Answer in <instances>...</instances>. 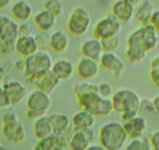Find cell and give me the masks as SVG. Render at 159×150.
Segmentation results:
<instances>
[{
  "label": "cell",
  "mask_w": 159,
  "mask_h": 150,
  "mask_svg": "<svg viewBox=\"0 0 159 150\" xmlns=\"http://www.w3.org/2000/svg\"><path fill=\"white\" fill-rule=\"evenodd\" d=\"M128 139L123 124L117 121L104 124L98 133L99 144L107 150H122L127 144Z\"/></svg>",
  "instance_id": "obj_1"
},
{
  "label": "cell",
  "mask_w": 159,
  "mask_h": 150,
  "mask_svg": "<svg viewBox=\"0 0 159 150\" xmlns=\"http://www.w3.org/2000/svg\"><path fill=\"white\" fill-rule=\"evenodd\" d=\"M24 62L25 66L23 74L29 82L49 72L53 64L52 57L48 51H37L35 53L24 59Z\"/></svg>",
  "instance_id": "obj_2"
},
{
  "label": "cell",
  "mask_w": 159,
  "mask_h": 150,
  "mask_svg": "<svg viewBox=\"0 0 159 150\" xmlns=\"http://www.w3.org/2000/svg\"><path fill=\"white\" fill-rule=\"evenodd\" d=\"M77 99L82 110L87 111L95 117H105L113 112L111 99L103 98L98 93H90Z\"/></svg>",
  "instance_id": "obj_3"
},
{
  "label": "cell",
  "mask_w": 159,
  "mask_h": 150,
  "mask_svg": "<svg viewBox=\"0 0 159 150\" xmlns=\"http://www.w3.org/2000/svg\"><path fill=\"white\" fill-rule=\"evenodd\" d=\"M2 135L8 142L18 144L26 139V131L23 125L20 123L17 115L13 112H6L1 117Z\"/></svg>",
  "instance_id": "obj_4"
},
{
  "label": "cell",
  "mask_w": 159,
  "mask_h": 150,
  "mask_svg": "<svg viewBox=\"0 0 159 150\" xmlns=\"http://www.w3.org/2000/svg\"><path fill=\"white\" fill-rule=\"evenodd\" d=\"M113 111L117 113H123L126 111H138L139 112V105L141 97L136 91L128 88L120 89L113 94L112 98Z\"/></svg>",
  "instance_id": "obj_5"
},
{
  "label": "cell",
  "mask_w": 159,
  "mask_h": 150,
  "mask_svg": "<svg viewBox=\"0 0 159 150\" xmlns=\"http://www.w3.org/2000/svg\"><path fill=\"white\" fill-rule=\"evenodd\" d=\"M92 23L90 12L83 6H77L70 12L66 27L73 35L81 36L89 30Z\"/></svg>",
  "instance_id": "obj_6"
},
{
  "label": "cell",
  "mask_w": 159,
  "mask_h": 150,
  "mask_svg": "<svg viewBox=\"0 0 159 150\" xmlns=\"http://www.w3.org/2000/svg\"><path fill=\"white\" fill-rule=\"evenodd\" d=\"M147 51L144 48L141 37L140 26L133 30L127 37V49L125 52L127 60L132 64L142 62L147 57Z\"/></svg>",
  "instance_id": "obj_7"
},
{
  "label": "cell",
  "mask_w": 159,
  "mask_h": 150,
  "mask_svg": "<svg viewBox=\"0 0 159 150\" xmlns=\"http://www.w3.org/2000/svg\"><path fill=\"white\" fill-rule=\"evenodd\" d=\"M122 25L123 24L112 13L107 14L95 24L93 30L94 36L96 39H104L119 35V33L122 30Z\"/></svg>",
  "instance_id": "obj_8"
},
{
  "label": "cell",
  "mask_w": 159,
  "mask_h": 150,
  "mask_svg": "<svg viewBox=\"0 0 159 150\" xmlns=\"http://www.w3.org/2000/svg\"><path fill=\"white\" fill-rule=\"evenodd\" d=\"M140 0H116L112 5L111 13L122 24H127L134 18Z\"/></svg>",
  "instance_id": "obj_9"
},
{
  "label": "cell",
  "mask_w": 159,
  "mask_h": 150,
  "mask_svg": "<svg viewBox=\"0 0 159 150\" xmlns=\"http://www.w3.org/2000/svg\"><path fill=\"white\" fill-rule=\"evenodd\" d=\"M52 107V98L49 94L34 90L31 92L26 99V110L35 111L47 115L48 110Z\"/></svg>",
  "instance_id": "obj_10"
},
{
  "label": "cell",
  "mask_w": 159,
  "mask_h": 150,
  "mask_svg": "<svg viewBox=\"0 0 159 150\" xmlns=\"http://www.w3.org/2000/svg\"><path fill=\"white\" fill-rule=\"evenodd\" d=\"M100 66L113 74L115 78H121L125 70L123 60L116 52H104L99 60Z\"/></svg>",
  "instance_id": "obj_11"
},
{
  "label": "cell",
  "mask_w": 159,
  "mask_h": 150,
  "mask_svg": "<svg viewBox=\"0 0 159 150\" xmlns=\"http://www.w3.org/2000/svg\"><path fill=\"white\" fill-rule=\"evenodd\" d=\"M7 95L10 107L17 106L20 104L27 94V90L21 82L17 80H9L2 85Z\"/></svg>",
  "instance_id": "obj_12"
},
{
  "label": "cell",
  "mask_w": 159,
  "mask_h": 150,
  "mask_svg": "<svg viewBox=\"0 0 159 150\" xmlns=\"http://www.w3.org/2000/svg\"><path fill=\"white\" fill-rule=\"evenodd\" d=\"M100 64L98 61L88 59V57H82L79 60L76 72L78 77L83 81H91L95 79L100 73Z\"/></svg>",
  "instance_id": "obj_13"
},
{
  "label": "cell",
  "mask_w": 159,
  "mask_h": 150,
  "mask_svg": "<svg viewBox=\"0 0 159 150\" xmlns=\"http://www.w3.org/2000/svg\"><path fill=\"white\" fill-rule=\"evenodd\" d=\"M19 23L7 15H0V40L15 43L18 39Z\"/></svg>",
  "instance_id": "obj_14"
},
{
  "label": "cell",
  "mask_w": 159,
  "mask_h": 150,
  "mask_svg": "<svg viewBox=\"0 0 159 150\" xmlns=\"http://www.w3.org/2000/svg\"><path fill=\"white\" fill-rule=\"evenodd\" d=\"M125 131L127 133L128 138L130 139H136L143 137L144 133L148 129V123L147 120L140 114H138L135 118H133L131 121L126 123H122Z\"/></svg>",
  "instance_id": "obj_15"
},
{
  "label": "cell",
  "mask_w": 159,
  "mask_h": 150,
  "mask_svg": "<svg viewBox=\"0 0 159 150\" xmlns=\"http://www.w3.org/2000/svg\"><path fill=\"white\" fill-rule=\"evenodd\" d=\"M29 83L32 84L35 90H39L47 94H51L60 85L61 81L54 76L52 70H49V72L41 75L40 77L34 79V80H31Z\"/></svg>",
  "instance_id": "obj_16"
},
{
  "label": "cell",
  "mask_w": 159,
  "mask_h": 150,
  "mask_svg": "<svg viewBox=\"0 0 159 150\" xmlns=\"http://www.w3.org/2000/svg\"><path fill=\"white\" fill-rule=\"evenodd\" d=\"M80 49H81V53L84 57H88V59L95 60L98 61L104 53L101 39H96V37L86 39L81 44V48Z\"/></svg>",
  "instance_id": "obj_17"
},
{
  "label": "cell",
  "mask_w": 159,
  "mask_h": 150,
  "mask_svg": "<svg viewBox=\"0 0 159 150\" xmlns=\"http://www.w3.org/2000/svg\"><path fill=\"white\" fill-rule=\"evenodd\" d=\"M70 45L69 34L62 30H53L49 34L48 39V48L54 52H65Z\"/></svg>",
  "instance_id": "obj_18"
},
{
  "label": "cell",
  "mask_w": 159,
  "mask_h": 150,
  "mask_svg": "<svg viewBox=\"0 0 159 150\" xmlns=\"http://www.w3.org/2000/svg\"><path fill=\"white\" fill-rule=\"evenodd\" d=\"M37 51L39 48L32 34L27 36H18L15 41V52L24 59L35 53Z\"/></svg>",
  "instance_id": "obj_19"
},
{
  "label": "cell",
  "mask_w": 159,
  "mask_h": 150,
  "mask_svg": "<svg viewBox=\"0 0 159 150\" xmlns=\"http://www.w3.org/2000/svg\"><path fill=\"white\" fill-rule=\"evenodd\" d=\"M52 72L61 82L70 79L75 74L76 68L72 61L66 59H61L54 61L52 66Z\"/></svg>",
  "instance_id": "obj_20"
},
{
  "label": "cell",
  "mask_w": 159,
  "mask_h": 150,
  "mask_svg": "<svg viewBox=\"0 0 159 150\" xmlns=\"http://www.w3.org/2000/svg\"><path fill=\"white\" fill-rule=\"evenodd\" d=\"M10 12L16 21L26 22L32 15V6L26 0H17L11 5Z\"/></svg>",
  "instance_id": "obj_21"
},
{
  "label": "cell",
  "mask_w": 159,
  "mask_h": 150,
  "mask_svg": "<svg viewBox=\"0 0 159 150\" xmlns=\"http://www.w3.org/2000/svg\"><path fill=\"white\" fill-rule=\"evenodd\" d=\"M33 23L41 32L51 31L57 24V17L48 10L43 9L33 16Z\"/></svg>",
  "instance_id": "obj_22"
},
{
  "label": "cell",
  "mask_w": 159,
  "mask_h": 150,
  "mask_svg": "<svg viewBox=\"0 0 159 150\" xmlns=\"http://www.w3.org/2000/svg\"><path fill=\"white\" fill-rule=\"evenodd\" d=\"M96 122V117L87 111L81 110L77 112L70 120V124L75 131H82L93 128Z\"/></svg>",
  "instance_id": "obj_23"
},
{
  "label": "cell",
  "mask_w": 159,
  "mask_h": 150,
  "mask_svg": "<svg viewBox=\"0 0 159 150\" xmlns=\"http://www.w3.org/2000/svg\"><path fill=\"white\" fill-rule=\"evenodd\" d=\"M33 134L37 140H41L44 138H48L49 136L53 135L52 127L49 121V116L44 115L43 117L39 118L33 123Z\"/></svg>",
  "instance_id": "obj_24"
},
{
  "label": "cell",
  "mask_w": 159,
  "mask_h": 150,
  "mask_svg": "<svg viewBox=\"0 0 159 150\" xmlns=\"http://www.w3.org/2000/svg\"><path fill=\"white\" fill-rule=\"evenodd\" d=\"M141 30V37L142 41H143L144 48L147 51V52L153 51L154 48H157L159 43V34L155 30L151 24L145 26H140Z\"/></svg>",
  "instance_id": "obj_25"
},
{
  "label": "cell",
  "mask_w": 159,
  "mask_h": 150,
  "mask_svg": "<svg viewBox=\"0 0 159 150\" xmlns=\"http://www.w3.org/2000/svg\"><path fill=\"white\" fill-rule=\"evenodd\" d=\"M154 8V4L151 0H142L139 5L137 6L135 10L134 17L137 19V21L140 23V26L148 25L150 21V16H151Z\"/></svg>",
  "instance_id": "obj_26"
},
{
  "label": "cell",
  "mask_w": 159,
  "mask_h": 150,
  "mask_svg": "<svg viewBox=\"0 0 159 150\" xmlns=\"http://www.w3.org/2000/svg\"><path fill=\"white\" fill-rule=\"evenodd\" d=\"M49 121H51L53 134L60 133L72 126L70 117L64 113H53L49 115Z\"/></svg>",
  "instance_id": "obj_27"
},
{
  "label": "cell",
  "mask_w": 159,
  "mask_h": 150,
  "mask_svg": "<svg viewBox=\"0 0 159 150\" xmlns=\"http://www.w3.org/2000/svg\"><path fill=\"white\" fill-rule=\"evenodd\" d=\"M91 144L92 142L87 137L85 131H75L69 144V148L70 150H86Z\"/></svg>",
  "instance_id": "obj_28"
},
{
  "label": "cell",
  "mask_w": 159,
  "mask_h": 150,
  "mask_svg": "<svg viewBox=\"0 0 159 150\" xmlns=\"http://www.w3.org/2000/svg\"><path fill=\"white\" fill-rule=\"evenodd\" d=\"M74 93L77 98L90 93H98V85L93 84L89 81L79 82L74 86Z\"/></svg>",
  "instance_id": "obj_29"
},
{
  "label": "cell",
  "mask_w": 159,
  "mask_h": 150,
  "mask_svg": "<svg viewBox=\"0 0 159 150\" xmlns=\"http://www.w3.org/2000/svg\"><path fill=\"white\" fill-rule=\"evenodd\" d=\"M124 148L125 150H152L149 139L145 138V137L130 139V141H128Z\"/></svg>",
  "instance_id": "obj_30"
},
{
  "label": "cell",
  "mask_w": 159,
  "mask_h": 150,
  "mask_svg": "<svg viewBox=\"0 0 159 150\" xmlns=\"http://www.w3.org/2000/svg\"><path fill=\"white\" fill-rule=\"evenodd\" d=\"M74 133H75L74 128L72 126H70L68 129H66V130L61 131L60 133H57V134H53V135H54V138L57 140V142L64 148H66V147H69V144L70 142V140H72Z\"/></svg>",
  "instance_id": "obj_31"
},
{
  "label": "cell",
  "mask_w": 159,
  "mask_h": 150,
  "mask_svg": "<svg viewBox=\"0 0 159 150\" xmlns=\"http://www.w3.org/2000/svg\"><path fill=\"white\" fill-rule=\"evenodd\" d=\"M43 9L48 10L56 17L60 16L64 11V3L61 0H44Z\"/></svg>",
  "instance_id": "obj_32"
},
{
  "label": "cell",
  "mask_w": 159,
  "mask_h": 150,
  "mask_svg": "<svg viewBox=\"0 0 159 150\" xmlns=\"http://www.w3.org/2000/svg\"><path fill=\"white\" fill-rule=\"evenodd\" d=\"M101 43L104 52H115L120 45V37L119 35H116L108 37V39H101Z\"/></svg>",
  "instance_id": "obj_33"
},
{
  "label": "cell",
  "mask_w": 159,
  "mask_h": 150,
  "mask_svg": "<svg viewBox=\"0 0 159 150\" xmlns=\"http://www.w3.org/2000/svg\"><path fill=\"white\" fill-rule=\"evenodd\" d=\"M57 141L54 136H49L48 138L39 140V142L35 145V147L33 150H52L53 147L56 146Z\"/></svg>",
  "instance_id": "obj_34"
},
{
  "label": "cell",
  "mask_w": 159,
  "mask_h": 150,
  "mask_svg": "<svg viewBox=\"0 0 159 150\" xmlns=\"http://www.w3.org/2000/svg\"><path fill=\"white\" fill-rule=\"evenodd\" d=\"M139 113L149 114V115L155 114V110H154L152 99H150L148 97L141 98L140 105H139Z\"/></svg>",
  "instance_id": "obj_35"
},
{
  "label": "cell",
  "mask_w": 159,
  "mask_h": 150,
  "mask_svg": "<svg viewBox=\"0 0 159 150\" xmlns=\"http://www.w3.org/2000/svg\"><path fill=\"white\" fill-rule=\"evenodd\" d=\"M33 36H34V39L36 41L39 51H47L48 48V39H49V35L47 34V32H39Z\"/></svg>",
  "instance_id": "obj_36"
},
{
  "label": "cell",
  "mask_w": 159,
  "mask_h": 150,
  "mask_svg": "<svg viewBox=\"0 0 159 150\" xmlns=\"http://www.w3.org/2000/svg\"><path fill=\"white\" fill-rule=\"evenodd\" d=\"M98 94L103 98L111 99L113 94H114V90H113V86L109 84L107 82H103L100 85H98Z\"/></svg>",
  "instance_id": "obj_37"
},
{
  "label": "cell",
  "mask_w": 159,
  "mask_h": 150,
  "mask_svg": "<svg viewBox=\"0 0 159 150\" xmlns=\"http://www.w3.org/2000/svg\"><path fill=\"white\" fill-rule=\"evenodd\" d=\"M15 52V43L0 40V55H9Z\"/></svg>",
  "instance_id": "obj_38"
},
{
  "label": "cell",
  "mask_w": 159,
  "mask_h": 150,
  "mask_svg": "<svg viewBox=\"0 0 159 150\" xmlns=\"http://www.w3.org/2000/svg\"><path fill=\"white\" fill-rule=\"evenodd\" d=\"M149 78L150 81L152 82V84L159 88V65L150 66Z\"/></svg>",
  "instance_id": "obj_39"
},
{
  "label": "cell",
  "mask_w": 159,
  "mask_h": 150,
  "mask_svg": "<svg viewBox=\"0 0 159 150\" xmlns=\"http://www.w3.org/2000/svg\"><path fill=\"white\" fill-rule=\"evenodd\" d=\"M10 107L9 101H8L7 95L4 91L2 85H0V109H7Z\"/></svg>",
  "instance_id": "obj_40"
},
{
  "label": "cell",
  "mask_w": 159,
  "mask_h": 150,
  "mask_svg": "<svg viewBox=\"0 0 159 150\" xmlns=\"http://www.w3.org/2000/svg\"><path fill=\"white\" fill-rule=\"evenodd\" d=\"M18 35L19 36H27L31 35V26L27 22H21L18 25Z\"/></svg>",
  "instance_id": "obj_41"
},
{
  "label": "cell",
  "mask_w": 159,
  "mask_h": 150,
  "mask_svg": "<svg viewBox=\"0 0 159 150\" xmlns=\"http://www.w3.org/2000/svg\"><path fill=\"white\" fill-rule=\"evenodd\" d=\"M149 23L155 28V30L159 33V8H155L150 16Z\"/></svg>",
  "instance_id": "obj_42"
},
{
  "label": "cell",
  "mask_w": 159,
  "mask_h": 150,
  "mask_svg": "<svg viewBox=\"0 0 159 150\" xmlns=\"http://www.w3.org/2000/svg\"><path fill=\"white\" fill-rule=\"evenodd\" d=\"M148 139L151 144L152 150H159V129L154 131Z\"/></svg>",
  "instance_id": "obj_43"
},
{
  "label": "cell",
  "mask_w": 159,
  "mask_h": 150,
  "mask_svg": "<svg viewBox=\"0 0 159 150\" xmlns=\"http://www.w3.org/2000/svg\"><path fill=\"white\" fill-rule=\"evenodd\" d=\"M138 114H139V112L134 111V110L123 112V113H121V120H122V122H121V123L129 122V121H131L133 118H135Z\"/></svg>",
  "instance_id": "obj_44"
},
{
  "label": "cell",
  "mask_w": 159,
  "mask_h": 150,
  "mask_svg": "<svg viewBox=\"0 0 159 150\" xmlns=\"http://www.w3.org/2000/svg\"><path fill=\"white\" fill-rule=\"evenodd\" d=\"M25 116H26V118H27L28 120L35 121V120H37L39 118L43 117V116H44V115H43V114H41V113H39V112H35V111L26 110V112H25Z\"/></svg>",
  "instance_id": "obj_45"
},
{
  "label": "cell",
  "mask_w": 159,
  "mask_h": 150,
  "mask_svg": "<svg viewBox=\"0 0 159 150\" xmlns=\"http://www.w3.org/2000/svg\"><path fill=\"white\" fill-rule=\"evenodd\" d=\"M24 66H25V62H24V59H19L15 61V68L16 70H20V72H23L24 70Z\"/></svg>",
  "instance_id": "obj_46"
},
{
  "label": "cell",
  "mask_w": 159,
  "mask_h": 150,
  "mask_svg": "<svg viewBox=\"0 0 159 150\" xmlns=\"http://www.w3.org/2000/svg\"><path fill=\"white\" fill-rule=\"evenodd\" d=\"M153 102V106H154V110H155V113L159 115V94L156 95L155 97L152 99Z\"/></svg>",
  "instance_id": "obj_47"
},
{
  "label": "cell",
  "mask_w": 159,
  "mask_h": 150,
  "mask_svg": "<svg viewBox=\"0 0 159 150\" xmlns=\"http://www.w3.org/2000/svg\"><path fill=\"white\" fill-rule=\"evenodd\" d=\"M86 150H107V149L104 148L102 145L99 143H92Z\"/></svg>",
  "instance_id": "obj_48"
},
{
  "label": "cell",
  "mask_w": 159,
  "mask_h": 150,
  "mask_svg": "<svg viewBox=\"0 0 159 150\" xmlns=\"http://www.w3.org/2000/svg\"><path fill=\"white\" fill-rule=\"evenodd\" d=\"M12 3V0H0V10L7 8Z\"/></svg>",
  "instance_id": "obj_49"
},
{
  "label": "cell",
  "mask_w": 159,
  "mask_h": 150,
  "mask_svg": "<svg viewBox=\"0 0 159 150\" xmlns=\"http://www.w3.org/2000/svg\"><path fill=\"white\" fill-rule=\"evenodd\" d=\"M6 76H7V70H6V69L4 68V66H0V83L4 81V79L6 78Z\"/></svg>",
  "instance_id": "obj_50"
},
{
  "label": "cell",
  "mask_w": 159,
  "mask_h": 150,
  "mask_svg": "<svg viewBox=\"0 0 159 150\" xmlns=\"http://www.w3.org/2000/svg\"><path fill=\"white\" fill-rule=\"evenodd\" d=\"M54 136V135H53ZM57 141V140H56ZM52 150H66V148H64V147H62V146H61V145L60 144H58L57 142V144H56V146H54L53 147V149Z\"/></svg>",
  "instance_id": "obj_51"
},
{
  "label": "cell",
  "mask_w": 159,
  "mask_h": 150,
  "mask_svg": "<svg viewBox=\"0 0 159 150\" xmlns=\"http://www.w3.org/2000/svg\"><path fill=\"white\" fill-rule=\"evenodd\" d=\"M0 150H10V149L8 148L7 146H4V145L0 144Z\"/></svg>",
  "instance_id": "obj_52"
},
{
  "label": "cell",
  "mask_w": 159,
  "mask_h": 150,
  "mask_svg": "<svg viewBox=\"0 0 159 150\" xmlns=\"http://www.w3.org/2000/svg\"><path fill=\"white\" fill-rule=\"evenodd\" d=\"M156 60H157V61L159 62V55H158V56L156 57Z\"/></svg>",
  "instance_id": "obj_53"
},
{
  "label": "cell",
  "mask_w": 159,
  "mask_h": 150,
  "mask_svg": "<svg viewBox=\"0 0 159 150\" xmlns=\"http://www.w3.org/2000/svg\"><path fill=\"white\" fill-rule=\"evenodd\" d=\"M0 59H1V55H0Z\"/></svg>",
  "instance_id": "obj_54"
}]
</instances>
